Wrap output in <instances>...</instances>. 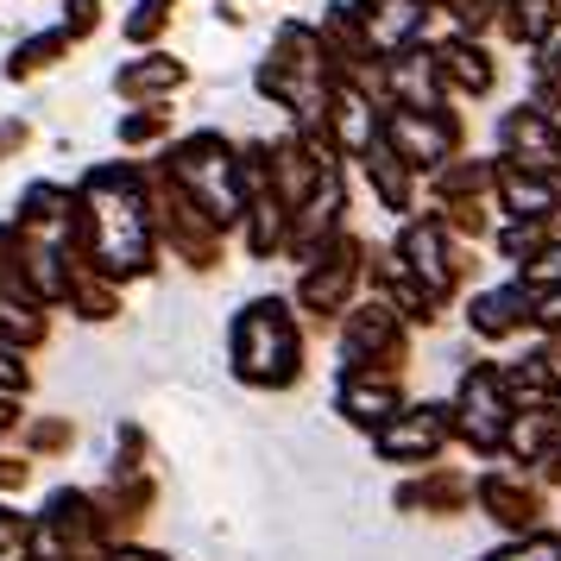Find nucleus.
Segmentation results:
<instances>
[{
  "label": "nucleus",
  "mask_w": 561,
  "mask_h": 561,
  "mask_svg": "<svg viewBox=\"0 0 561 561\" xmlns=\"http://www.w3.org/2000/svg\"><path fill=\"white\" fill-rule=\"evenodd\" d=\"M233 373L247 385H297V334H290V316L284 304H253L240 322H233Z\"/></svg>",
  "instance_id": "1"
},
{
  "label": "nucleus",
  "mask_w": 561,
  "mask_h": 561,
  "mask_svg": "<svg viewBox=\"0 0 561 561\" xmlns=\"http://www.w3.org/2000/svg\"><path fill=\"white\" fill-rule=\"evenodd\" d=\"M460 435L480 455H499L505 448V379L492 366H473L460 379Z\"/></svg>",
  "instance_id": "2"
},
{
  "label": "nucleus",
  "mask_w": 561,
  "mask_h": 561,
  "mask_svg": "<svg viewBox=\"0 0 561 561\" xmlns=\"http://www.w3.org/2000/svg\"><path fill=\"white\" fill-rule=\"evenodd\" d=\"M455 416L448 404H423V410H398L391 423L379 430V455L398 460V467H416V460H435V448L448 442Z\"/></svg>",
  "instance_id": "3"
},
{
  "label": "nucleus",
  "mask_w": 561,
  "mask_h": 561,
  "mask_svg": "<svg viewBox=\"0 0 561 561\" xmlns=\"http://www.w3.org/2000/svg\"><path fill=\"white\" fill-rule=\"evenodd\" d=\"M341 410L354 416L359 430L379 435L391 416H398V385L391 379H366V373H347V385H341Z\"/></svg>",
  "instance_id": "4"
},
{
  "label": "nucleus",
  "mask_w": 561,
  "mask_h": 561,
  "mask_svg": "<svg viewBox=\"0 0 561 561\" xmlns=\"http://www.w3.org/2000/svg\"><path fill=\"white\" fill-rule=\"evenodd\" d=\"M473 492H480V505L492 511V517H499L505 530H524V524L536 517V499H530V492H524L517 480H505V473H485V480L473 485Z\"/></svg>",
  "instance_id": "5"
},
{
  "label": "nucleus",
  "mask_w": 561,
  "mask_h": 561,
  "mask_svg": "<svg viewBox=\"0 0 561 561\" xmlns=\"http://www.w3.org/2000/svg\"><path fill=\"white\" fill-rule=\"evenodd\" d=\"M398 505L404 511H435V517H448V511L467 505V480L460 473H430V480H416L398 492Z\"/></svg>",
  "instance_id": "6"
},
{
  "label": "nucleus",
  "mask_w": 561,
  "mask_h": 561,
  "mask_svg": "<svg viewBox=\"0 0 561 561\" xmlns=\"http://www.w3.org/2000/svg\"><path fill=\"white\" fill-rule=\"evenodd\" d=\"M20 542H32V524L20 517V511H7V505H0V556H13Z\"/></svg>",
  "instance_id": "7"
},
{
  "label": "nucleus",
  "mask_w": 561,
  "mask_h": 561,
  "mask_svg": "<svg viewBox=\"0 0 561 561\" xmlns=\"http://www.w3.org/2000/svg\"><path fill=\"white\" fill-rule=\"evenodd\" d=\"M64 442H70L64 423H38V430H32V448H38V455H45V448H64Z\"/></svg>",
  "instance_id": "8"
},
{
  "label": "nucleus",
  "mask_w": 561,
  "mask_h": 561,
  "mask_svg": "<svg viewBox=\"0 0 561 561\" xmlns=\"http://www.w3.org/2000/svg\"><path fill=\"white\" fill-rule=\"evenodd\" d=\"M26 473H32L26 460H7V455H0V492H20V485H26Z\"/></svg>",
  "instance_id": "9"
}]
</instances>
